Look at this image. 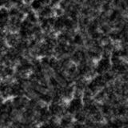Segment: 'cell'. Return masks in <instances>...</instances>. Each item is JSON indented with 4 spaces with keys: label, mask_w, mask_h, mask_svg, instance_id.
<instances>
[{
    "label": "cell",
    "mask_w": 128,
    "mask_h": 128,
    "mask_svg": "<svg viewBox=\"0 0 128 128\" xmlns=\"http://www.w3.org/2000/svg\"><path fill=\"white\" fill-rule=\"evenodd\" d=\"M83 109V102L82 98H72L66 103V112L67 114L73 116L74 114L82 110Z\"/></svg>",
    "instance_id": "cell-1"
},
{
    "label": "cell",
    "mask_w": 128,
    "mask_h": 128,
    "mask_svg": "<svg viewBox=\"0 0 128 128\" xmlns=\"http://www.w3.org/2000/svg\"><path fill=\"white\" fill-rule=\"evenodd\" d=\"M38 13V17L50 18L54 14V10H52V8L50 6H43L42 9Z\"/></svg>",
    "instance_id": "cell-2"
},
{
    "label": "cell",
    "mask_w": 128,
    "mask_h": 128,
    "mask_svg": "<svg viewBox=\"0 0 128 128\" xmlns=\"http://www.w3.org/2000/svg\"><path fill=\"white\" fill-rule=\"evenodd\" d=\"M30 6L31 10L33 11L38 12V11H40V10L42 9L43 6H42V4L41 2L38 1V0H34V1L30 3Z\"/></svg>",
    "instance_id": "cell-3"
},
{
    "label": "cell",
    "mask_w": 128,
    "mask_h": 128,
    "mask_svg": "<svg viewBox=\"0 0 128 128\" xmlns=\"http://www.w3.org/2000/svg\"><path fill=\"white\" fill-rule=\"evenodd\" d=\"M34 0H22V2L26 5H30V3L33 2Z\"/></svg>",
    "instance_id": "cell-4"
}]
</instances>
